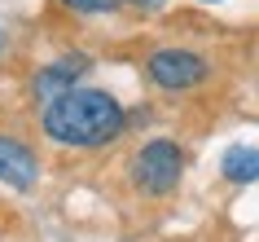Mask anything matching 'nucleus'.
Returning <instances> with one entry per match:
<instances>
[{"mask_svg": "<svg viewBox=\"0 0 259 242\" xmlns=\"http://www.w3.org/2000/svg\"><path fill=\"white\" fill-rule=\"evenodd\" d=\"M44 132L57 146H106L127 128V115L101 88H66L44 106Z\"/></svg>", "mask_w": 259, "mask_h": 242, "instance_id": "f257e3e1", "label": "nucleus"}, {"mask_svg": "<svg viewBox=\"0 0 259 242\" xmlns=\"http://www.w3.org/2000/svg\"><path fill=\"white\" fill-rule=\"evenodd\" d=\"M180 176H185V150L176 141H150V146L137 150V159H132V181H137L141 194H154V198H163L171 189L180 185Z\"/></svg>", "mask_w": 259, "mask_h": 242, "instance_id": "f03ea898", "label": "nucleus"}, {"mask_svg": "<svg viewBox=\"0 0 259 242\" xmlns=\"http://www.w3.org/2000/svg\"><path fill=\"white\" fill-rule=\"evenodd\" d=\"M145 71H150V80L158 88H167V93H185V88H198L206 80V62L198 53H189V49H158Z\"/></svg>", "mask_w": 259, "mask_h": 242, "instance_id": "7ed1b4c3", "label": "nucleus"}, {"mask_svg": "<svg viewBox=\"0 0 259 242\" xmlns=\"http://www.w3.org/2000/svg\"><path fill=\"white\" fill-rule=\"evenodd\" d=\"M40 176V163L31 154V146H22L18 136H0V181L14 189H31Z\"/></svg>", "mask_w": 259, "mask_h": 242, "instance_id": "20e7f679", "label": "nucleus"}, {"mask_svg": "<svg viewBox=\"0 0 259 242\" xmlns=\"http://www.w3.org/2000/svg\"><path fill=\"white\" fill-rule=\"evenodd\" d=\"M220 167H224V181H233V185H250V181H259V150L233 146Z\"/></svg>", "mask_w": 259, "mask_h": 242, "instance_id": "39448f33", "label": "nucleus"}, {"mask_svg": "<svg viewBox=\"0 0 259 242\" xmlns=\"http://www.w3.org/2000/svg\"><path fill=\"white\" fill-rule=\"evenodd\" d=\"M75 75H79V62H57V66H44L40 75H35V93H40V97L66 93V88H75Z\"/></svg>", "mask_w": 259, "mask_h": 242, "instance_id": "423d86ee", "label": "nucleus"}, {"mask_svg": "<svg viewBox=\"0 0 259 242\" xmlns=\"http://www.w3.org/2000/svg\"><path fill=\"white\" fill-rule=\"evenodd\" d=\"M62 5H66V9H83V14H106L119 0H62Z\"/></svg>", "mask_w": 259, "mask_h": 242, "instance_id": "0eeeda50", "label": "nucleus"}, {"mask_svg": "<svg viewBox=\"0 0 259 242\" xmlns=\"http://www.w3.org/2000/svg\"><path fill=\"white\" fill-rule=\"evenodd\" d=\"M127 5H132V9H163L167 0H127Z\"/></svg>", "mask_w": 259, "mask_h": 242, "instance_id": "6e6552de", "label": "nucleus"}, {"mask_svg": "<svg viewBox=\"0 0 259 242\" xmlns=\"http://www.w3.org/2000/svg\"><path fill=\"white\" fill-rule=\"evenodd\" d=\"M206 5H215V0H206Z\"/></svg>", "mask_w": 259, "mask_h": 242, "instance_id": "1a4fd4ad", "label": "nucleus"}, {"mask_svg": "<svg viewBox=\"0 0 259 242\" xmlns=\"http://www.w3.org/2000/svg\"><path fill=\"white\" fill-rule=\"evenodd\" d=\"M0 44H5V36H0Z\"/></svg>", "mask_w": 259, "mask_h": 242, "instance_id": "9d476101", "label": "nucleus"}]
</instances>
